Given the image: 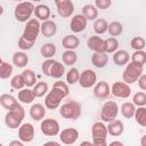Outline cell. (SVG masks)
<instances>
[{"instance_id":"23","label":"cell","mask_w":146,"mask_h":146,"mask_svg":"<svg viewBox=\"0 0 146 146\" xmlns=\"http://www.w3.org/2000/svg\"><path fill=\"white\" fill-rule=\"evenodd\" d=\"M130 55L125 50H116L113 52V63L117 66H124L129 63Z\"/></svg>"},{"instance_id":"52","label":"cell","mask_w":146,"mask_h":146,"mask_svg":"<svg viewBox=\"0 0 146 146\" xmlns=\"http://www.w3.org/2000/svg\"><path fill=\"white\" fill-rule=\"evenodd\" d=\"M140 145L141 146H146V133L140 138Z\"/></svg>"},{"instance_id":"46","label":"cell","mask_w":146,"mask_h":146,"mask_svg":"<svg viewBox=\"0 0 146 146\" xmlns=\"http://www.w3.org/2000/svg\"><path fill=\"white\" fill-rule=\"evenodd\" d=\"M55 63V59L52 58H47L43 63H42V66H41V70H42V73L47 76H50V72H51V67Z\"/></svg>"},{"instance_id":"39","label":"cell","mask_w":146,"mask_h":146,"mask_svg":"<svg viewBox=\"0 0 146 146\" xmlns=\"http://www.w3.org/2000/svg\"><path fill=\"white\" fill-rule=\"evenodd\" d=\"M10 86H11V88L15 89V90H21V89H23V88L26 86L23 74H16V75H14L13 79L10 80Z\"/></svg>"},{"instance_id":"37","label":"cell","mask_w":146,"mask_h":146,"mask_svg":"<svg viewBox=\"0 0 146 146\" xmlns=\"http://www.w3.org/2000/svg\"><path fill=\"white\" fill-rule=\"evenodd\" d=\"M107 32L110 33L111 36H119L123 32V25H122V23H120L117 21H114V22L110 23L108 24Z\"/></svg>"},{"instance_id":"55","label":"cell","mask_w":146,"mask_h":146,"mask_svg":"<svg viewBox=\"0 0 146 146\" xmlns=\"http://www.w3.org/2000/svg\"><path fill=\"white\" fill-rule=\"evenodd\" d=\"M31 1H35V2H38V1H41V0H31Z\"/></svg>"},{"instance_id":"53","label":"cell","mask_w":146,"mask_h":146,"mask_svg":"<svg viewBox=\"0 0 146 146\" xmlns=\"http://www.w3.org/2000/svg\"><path fill=\"white\" fill-rule=\"evenodd\" d=\"M110 145H111V146H113V145H119V146H122V145H123V143H121V141H119V140H115V141L110 143Z\"/></svg>"},{"instance_id":"21","label":"cell","mask_w":146,"mask_h":146,"mask_svg":"<svg viewBox=\"0 0 146 146\" xmlns=\"http://www.w3.org/2000/svg\"><path fill=\"white\" fill-rule=\"evenodd\" d=\"M107 130H108V133L113 137H119L123 133L124 131V124L122 121L120 120H113L111 122H108V125H107Z\"/></svg>"},{"instance_id":"35","label":"cell","mask_w":146,"mask_h":146,"mask_svg":"<svg viewBox=\"0 0 146 146\" xmlns=\"http://www.w3.org/2000/svg\"><path fill=\"white\" fill-rule=\"evenodd\" d=\"M22 74L24 76L26 87L31 88V87H34L35 86V83H36V75H35V73H34L33 70H29V68L27 70H24L22 72Z\"/></svg>"},{"instance_id":"50","label":"cell","mask_w":146,"mask_h":146,"mask_svg":"<svg viewBox=\"0 0 146 146\" xmlns=\"http://www.w3.org/2000/svg\"><path fill=\"white\" fill-rule=\"evenodd\" d=\"M9 146H23V141L19 139V140H13L9 143Z\"/></svg>"},{"instance_id":"47","label":"cell","mask_w":146,"mask_h":146,"mask_svg":"<svg viewBox=\"0 0 146 146\" xmlns=\"http://www.w3.org/2000/svg\"><path fill=\"white\" fill-rule=\"evenodd\" d=\"M33 46H34V42L27 41V40L24 39L23 36H21L19 40H18V47H19V49H22V50H30Z\"/></svg>"},{"instance_id":"43","label":"cell","mask_w":146,"mask_h":146,"mask_svg":"<svg viewBox=\"0 0 146 146\" xmlns=\"http://www.w3.org/2000/svg\"><path fill=\"white\" fill-rule=\"evenodd\" d=\"M130 47L133 50H143L146 47V41L143 36H135L130 40Z\"/></svg>"},{"instance_id":"15","label":"cell","mask_w":146,"mask_h":146,"mask_svg":"<svg viewBox=\"0 0 146 146\" xmlns=\"http://www.w3.org/2000/svg\"><path fill=\"white\" fill-rule=\"evenodd\" d=\"M78 138H79V131L74 128H66L59 133V140L65 145L74 144L78 140Z\"/></svg>"},{"instance_id":"34","label":"cell","mask_w":146,"mask_h":146,"mask_svg":"<svg viewBox=\"0 0 146 146\" xmlns=\"http://www.w3.org/2000/svg\"><path fill=\"white\" fill-rule=\"evenodd\" d=\"M65 73V66L64 64H62L60 62L55 60L52 67H51V72H50V76L55 78V79H60Z\"/></svg>"},{"instance_id":"18","label":"cell","mask_w":146,"mask_h":146,"mask_svg":"<svg viewBox=\"0 0 146 146\" xmlns=\"http://www.w3.org/2000/svg\"><path fill=\"white\" fill-rule=\"evenodd\" d=\"M46 106L42 104H33L30 108V116L34 121H42L46 115Z\"/></svg>"},{"instance_id":"32","label":"cell","mask_w":146,"mask_h":146,"mask_svg":"<svg viewBox=\"0 0 146 146\" xmlns=\"http://www.w3.org/2000/svg\"><path fill=\"white\" fill-rule=\"evenodd\" d=\"M51 89H52V90H55V91H57L58 94H60L64 98H65V97H67V96H68V94H70V88H68L67 83H66V82H64V81H62V80L56 81V82L52 84Z\"/></svg>"},{"instance_id":"20","label":"cell","mask_w":146,"mask_h":146,"mask_svg":"<svg viewBox=\"0 0 146 146\" xmlns=\"http://www.w3.org/2000/svg\"><path fill=\"white\" fill-rule=\"evenodd\" d=\"M17 98H18V102H21L23 104H31L36 98V96H35L33 89H30L27 87V88H23L18 91Z\"/></svg>"},{"instance_id":"48","label":"cell","mask_w":146,"mask_h":146,"mask_svg":"<svg viewBox=\"0 0 146 146\" xmlns=\"http://www.w3.org/2000/svg\"><path fill=\"white\" fill-rule=\"evenodd\" d=\"M112 5L111 0H95V6L98 9H107Z\"/></svg>"},{"instance_id":"51","label":"cell","mask_w":146,"mask_h":146,"mask_svg":"<svg viewBox=\"0 0 146 146\" xmlns=\"http://www.w3.org/2000/svg\"><path fill=\"white\" fill-rule=\"evenodd\" d=\"M44 146H48V145H54V146H59V143H57V141H46L44 144H43Z\"/></svg>"},{"instance_id":"31","label":"cell","mask_w":146,"mask_h":146,"mask_svg":"<svg viewBox=\"0 0 146 146\" xmlns=\"http://www.w3.org/2000/svg\"><path fill=\"white\" fill-rule=\"evenodd\" d=\"M16 103H18V102L16 100V98H15L13 95L2 94V95L0 96V104H1V106H2L3 108L8 110V111H9Z\"/></svg>"},{"instance_id":"14","label":"cell","mask_w":146,"mask_h":146,"mask_svg":"<svg viewBox=\"0 0 146 146\" xmlns=\"http://www.w3.org/2000/svg\"><path fill=\"white\" fill-rule=\"evenodd\" d=\"M64 97L58 94L57 91L55 90H50L48 91V94L46 95V98H44V106L48 108V110H55L57 107L60 106V103H62V99Z\"/></svg>"},{"instance_id":"4","label":"cell","mask_w":146,"mask_h":146,"mask_svg":"<svg viewBox=\"0 0 146 146\" xmlns=\"http://www.w3.org/2000/svg\"><path fill=\"white\" fill-rule=\"evenodd\" d=\"M143 68H144V65H140L138 63H135V62L128 63L125 68H124V71H123V73H122L123 81L125 83H128V84L137 82L139 76L143 74Z\"/></svg>"},{"instance_id":"24","label":"cell","mask_w":146,"mask_h":146,"mask_svg":"<svg viewBox=\"0 0 146 146\" xmlns=\"http://www.w3.org/2000/svg\"><path fill=\"white\" fill-rule=\"evenodd\" d=\"M79 44H80V40H79V38H78L76 35H74V34H68V35L64 36L63 40H62V46H63V48L68 49V50H74V49H76V48L79 47Z\"/></svg>"},{"instance_id":"3","label":"cell","mask_w":146,"mask_h":146,"mask_svg":"<svg viewBox=\"0 0 146 146\" xmlns=\"http://www.w3.org/2000/svg\"><path fill=\"white\" fill-rule=\"evenodd\" d=\"M34 9H35V7L32 1L18 2L17 6L15 7V11H14L15 18L21 23H25L29 19H31L32 14H34Z\"/></svg>"},{"instance_id":"28","label":"cell","mask_w":146,"mask_h":146,"mask_svg":"<svg viewBox=\"0 0 146 146\" xmlns=\"http://www.w3.org/2000/svg\"><path fill=\"white\" fill-rule=\"evenodd\" d=\"M82 14L88 21H96L98 17V8L94 5H84L82 7Z\"/></svg>"},{"instance_id":"27","label":"cell","mask_w":146,"mask_h":146,"mask_svg":"<svg viewBox=\"0 0 146 146\" xmlns=\"http://www.w3.org/2000/svg\"><path fill=\"white\" fill-rule=\"evenodd\" d=\"M29 63V56L24 51H16L13 55V64L17 67H25Z\"/></svg>"},{"instance_id":"9","label":"cell","mask_w":146,"mask_h":146,"mask_svg":"<svg viewBox=\"0 0 146 146\" xmlns=\"http://www.w3.org/2000/svg\"><path fill=\"white\" fill-rule=\"evenodd\" d=\"M97 83V74L94 70L86 68L84 71L81 72L80 79H79V84L81 88H91Z\"/></svg>"},{"instance_id":"29","label":"cell","mask_w":146,"mask_h":146,"mask_svg":"<svg viewBox=\"0 0 146 146\" xmlns=\"http://www.w3.org/2000/svg\"><path fill=\"white\" fill-rule=\"evenodd\" d=\"M57 49H56V46L51 42H47V43H43L42 47L40 48V52L41 55L44 57V58H52L56 54Z\"/></svg>"},{"instance_id":"36","label":"cell","mask_w":146,"mask_h":146,"mask_svg":"<svg viewBox=\"0 0 146 146\" xmlns=\"http://www.w3.org/2000/svg\"><path fill=\"white\" fill-rule=\"evenodd\" d=\"M135 120L140 127H146V107L145 106H139L136 108L135 113Z\"/></svg>"},{"instance_id":"33","label":"cell","mask_w":146,"mask_h":146,"mask_svg":"<svg viewBox=\"0 0 146 146\" xmlns=\"http://www.w3.org/2000/svg\"><path fill=\"white\" fill-rule=\"evenodd\" d=\"M108 30V23L106 19L104 18H97L94 23V31L96 32V34H104L105 32H107Z\"/></svg>"},{"instance_id":"16","label":"cell","mask_w":146,"mask_h":146,"mask_svg":"<svg viewBox=\"0 0 146 146\" xmlns=\"http://www.w3.org/2000/svg\"><path fill=\"white\" fill-rule=\"evenodd\" d=\"M87 46L95 52H105V40L102 39L98 34L90 36L87 40Z\"/></svg>"},{"instance_id":"8","label":"cell","mask_w":146,"mask_h":146,"mask_svg":"<svg viewBox=\"0 0 146 146\" xmlns=\"http://www.w3.org/2000/svg\"><path fill=\"white\" fill-rule=\"evenodd\" d=\"M59 123L55 119H43L40 123L41 132L47 137H55L59 133Z\"/></svg>"},{"instance_id":"19","label":"cell","mask_w":146,"mask_h":146,"mask_svg":"<svg viewBox=\"0 0 146 146\" xmlns=\"http://www.w3.org/2000/svg\"><path fill=\"white\" fill-rule=\"evenodd\" d=\"M57 32V25L54 21H50V19H47V21H43L41 23V34L46 38H50L52 35H55Z\"/></svg>"},{"instance_id":"26","label":"cell","mask_w":146,"mask_h":146,"mask_svg":"<svg viewBox=\"0 0 146 146\" xmlns=\"http://www.w3.org/2000/svg\"><path fill=\"white\" fill-rule=\"evenodd\" d=\"M120 112L121 114L125 117V119H131L135 116L136 113V105L132 102H125L121 105L120 107Z\"/></svg>"},{"instance_id":"13","label":"cell","mask_w":146,"mask_h":146,"mask_svg":"<svg viewBox=\"0 0 146 146\" xmlns=\"http://www.w3.org/2000/svg\"><path fill=\"white\" fill-rule=\"evenodd\" d=\"M87 22H88V19L86 18V16L83 14H76L72 17V19L70 22V29L74 33H80L86 30Z\"/></svg>"},{"instance_id":"10","label":"cell","mask_w":146,"mask_h":146,"mask_svg":"<svg viewBox=\"0 0 146 146\" xmlns=\"http://www.w3.org/2000/svg\"><path fill=\"white\" fill-rule=\"evenodd\" d=\"M111 92L114 97H117V98H128L130 95H131V88L129 87L128 83H125L124 81L123 82H114L111 87Z\"/></svg>"},{"instance_id":"45","label":"cell","mask_w":146,"mask_h":146,"mask_svg":"<svg viewBox=\"0 0 146 146\" xmlns=\"http://www.w3.org/2000/svg\"><path fill=\"white\" fill-rule=\"evenodd\" d=\"M132 103L139 107V106H145L146 105V94L144 91H138L133 95L132 97Z\"/></svg>"},{"instance_id":"42","label":"cell","mask_w":146,"mask_h":146,"mask_svg":"<svg viewBox=\"0 0 146 146\" xmlns=\"http://www.w3.org/2000/svg\"><path fill=\"white\" fill-rule=\"evenodd\" d=\"M13 73V65L7 63V62H1V65H0V78L2 80L5 79H8Z\"/></svg>"},{"instance_id":"7","label":"cell","mask_w":146,"mask_h":146,"mask_svg":"<svg viewBox=\"0 0 146 146\" xmlns=\"http://www.w3.org/2000/svg\"><path fill=\"white\" fill-rule=\"evenodd\" d=\"M119 114V106L114 100H106L100 110V119L103 122H111L116 119Z\"/></svg>"},{"instance_id":"54","label":"cell","mask_w":146,"mask_h":146,"mask_svg":"<svg viewBox=\"0 0 146 146\" xmlns=\"http://www.w3.org/2000/svg\"><path fill=\"white\" fill-rule=\"evenodd\" d=\"M80 145H81V146H82V145H94V143H92V141H82Z\"/></svg>"},{"instance_id":"40","label":"cell","mask_w":146,"mask_h":146,"mask_svg":"<svg viewBox=\"0 0 146 146\" xmlns=\"http://www.w3.org/2000/svg\"><path fill=\"white\" fill-rule=\"evenodd\" d=\"M33 91L36 96V98H40V97H43L46 94H48V84L47 82H43V81H40V82H36L35 86L33 87Z\"/></svg>"},{"instance_id":"6","label":"cell","mask_w":146,"mask_h":146,"mask_svg":"<svg viewBox=\"0 0 146 146\" xmlns=\"http://www.w3.org/2000/svg\"><path fill=\"white\" fill-rule=\"evenodd\" d=\"M39 33H41V24H40L39 19L35 17V18H31L26 22V25L24 27L22 36L24 39H26L27 41L35 43V41L39 36Z\"/></svg>"},{"instance_id":"41","label":"cell","mask_w":146,"mask_h":146,"mask_svg":"<svg viewBox=\"0 0 146 146\" xmlns=\"http://www.w3.org/2000/svg\"><path fill=\"white\" fill-rule=\"evenodd\" d=\"M80 72L78 68L75 67H71L68 70V72L66 73V82L68 84H74L76 82H79V79H80Z\"/></svg>"},{"instance_id":"38","label":"cell","mask_w":146,"mask_h":146,"mask_svg":"<svg viewBox=\"0 0 146 146\" xmlns=\"http://www.w3.org/2000/svg\"><path fill=\"white\" fill-rule=\"evenodd\" d=\"M117 48H119V41L115 36H111L105 40V52L113 54L117 50Z\"/></svg>"},{"instance_id":"22","label":"cell","mask_w":146,"mask_h":146,"mask_svg":"<svg viewBox=\"0 0 146 146\" xmlns=\"http://www.w3.org/2000/svg\"><path fill=\"white\" fill-rule=\"evenodd\" d=\"M108 63L107 52H94L91 56V64L97 68H103Z\"/></svg>"},{"instance_id":"11","label":"cell","mask_w":146,"mask_h":146,"mask_svg":"<svg viewBox=\"0 0 146 146\" xmlns=\"http://www.w3.org/2000/svg\"><path fill=\"white\" fill-rule=\"evenodd\" d=\"M55 5L57 7V13L60 17L67 18L74 11V5L72 0H55Z\"/></svg>"},{"instance_id":"5","label":"cell","mask_w":146,"mask_h":146,"mask_svg":"<svg viewBox=\"0 0 146 146\" xmlns=\"http://www.w3.org/2000/svg\"><path fill=\"white\" fill-rule=\"evenodd\" d=\"M59 114L67 120H76L81 115V106L78 102L70 100L59 107Z\"/></svg>"},{"instance_id":"30","label":"cell","mask_w":146,"mask_h":146,"mask_svg":"<svg viewBox=\"0 0 146 146\" xmlns=\"http://www.w3.org/2000/svg\"><path fill=\"white\" fill-rule=\"evenodd\" d=\"M62 59H63V63H64L65 65L72 66L73 64L76 63V60H78V55H76V52H75L74 50H68V49H66V50L63 52V55H62Z\"/></svg>"},{"instance_id":"49","label":"cell","mask_w":146,"mask_h":146,"mask_svg":"<svg viewBox=\"0 0 146 146\" xmlns=\"http://www.w3.org/2000/svg\"><path fill=\"white\" fill-rule=\"evenodd\" d=\"M137 82H138V87L141 90L146 91V74H141L139 76V79L137 80Z\"/></svg>"},{"instance_id":"12","label":"cell","mask_w":146,"mask_h":146,"mask_svg":"<svg viewBox=\"0 0 146 146\" xmlns=\"http://www.w3.org/2000/svg\"><path fill=\"white\" fill-rule=\"evenodd\" d=\"M18 138L23 143H31L34 139V127L30 122L22 123L18 128Z\"/></svg>"},{"instance_id":"1","label":"cell","mask_w":146,"mask_h":146,"mask_svg":"<svg viewBox=\"0 0 146 146\" xmlns=\"http://www.w3.org/2000/svg\"><path fill=\"white\" fill-rule=\"evenodd\" d=\"M25 117V111L19 103H16L5 115V123L9 129H17L21 127Z\"/></svg>"},{"instance_id":"25","label":"cell","mask_w":146,"mask_h":146,"mask_svg":"<svg viewBox=\"0 0 146 146\" xmlns=\"http://www.w3.org/2000/svg\"><path fill=\"white\" fill-rule=\"evenodd\" d=\"M50 14H51V11H50V8H49V6H47V5H38L36 7H35V9H34V15H35V17L38 18V19H40V21H47L49 17H50Z\"/></svg>"},{"instance_id":"56","label":"cell","mask_w":146,"mask_h":146,"mask_svg":"<svg viewBox=\"0 0 146 146\" xmlns=\"http://www.w3.org/2000/svg\"><path fill=\"white\" fill-rule=\"evenodd\" d=\"M14 1H18V2H22L23 0H14Z\"/></svg>"},{"instance_id":"44","label":"cell","mask_w":146,"mask_h":146,"mask_svg":"<svg viewBox=\"0 0 146 146\" xmlns=\"http://www.w3.org/2000/svg\"><path fill=\"white\" fill-rule=\"evenodd\" d=\"M131 62L138 63L140 65H145L146 64V51L135 50V52L131 55Z\"/></svg>"},{"instance_id":"2","label":"cell","mask_w":146,"mask_h":146,"mask_svg":"<svg viewBox=\"0 0 146 146\" xmlns=\"http://www.w3.org/2000/svg\"><path fill=\"white\" fill-rule=\"evenodd\" d=\"M107 135L108 130L104 122L97 121L91 127V136L92 143L96 146H106L107 145Z\"/></svg>"},{"instance_id":"17","label":"cell","mask_w":146,"mask_h":146,"mask_svg":"<svg viewBox=\"0 0 146 146\" xmlns=\"http://www.w3.org/2000/svg\"><path fill=\"white\" fill-rule=\"evenodd\" d=\"M110 91L111 89L106 81H99L94 86V95L97 98H100V99L107 98L110 96Z\"/></svg>"}]
</instances>
